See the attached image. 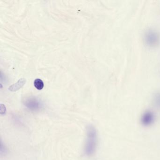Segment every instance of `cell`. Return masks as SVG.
<instances>
[{
    "label": "cell",
    "mask_w": 160,
    "mask_h": 160,
    "mask_svg": "<svg viewBox=\"0 0 160 160\" xmlns=\"http://www.w3.org/2000/svg\"><path fill=\"white\" fill-rule=\"evenodd\" d=\"M26 82V80L25 78H21L17 82V83L11 86L9 89L11 91H16L23 87Z\"/></svg>",
    "instance_id": "5b68a950"
},
{
    "label": "cell",
    "mask_w": 160,
    "mask_h": 160,
    "mask_svg": "<svg viewBox=\"0 0 160 160\" xmlns=\"http://www.w3.org/2000/svg\"><path fill=\"white\" fill-rule=\"evenodd\" d=\"M25 105L32 111H37L41 109V103L35 98L28 99L25 102Z\"/></svg>",
    "instance_id": "277c9868"
},
{
    "label": "cell",
    "mask_w": 160,
    "mask_h": 160,
    "mask_svg": "<svg viewBox=\"0 0 160 160\" xmlns=\"http://www.w3.org/2000/svg\"><path fill=\"white\" fill-rule=\"evenodd\" d=\"M87 138L85 147L86 155L91 156L95 152L98 143V136L96 129L92 125L87 127Z\"/></svg>",
    "instance_id": "6da1fadb"
},
{
    "label": "cell",
    "mask_w": 160,
    "mask_h": 160,
    "mask_svg": "<svg viewBox=\"0 0 160 160\" xmlns=\"http://www.w3.org/2000/svg\"><path fill=\"white\" fill-rule=\"evenodd\" d=\"M153 101L156 108L160 109V91L157 92L154 94Z\"/></svg>",
    "instance_id": "8992f818"
},
{
    "label": "cell",
    "mask_w": 160,
    "mask_h": 160,
    "mask_svg": "<svg viewBox=\"0 0 160 160\" xmlns=\"http://www.w3.org/2000/svg\"><path fill=\"white\" fill-rule=\"evenodd\" d=\"M156 115L153 111L148 110L142 114L140 118L141 124L145 127L151 126L156 121Z\"/></svg>",
    "instance_id": "3957f363"
},
{
    "label": "cell",
    "mask_w": 160,
    "mask_h": 160,
    "mask_svg": "<svg viewBox=\"0 0 160 160\" xmlns=\"http://www.w3.org/2000/svg\"><path fill=\"white\" fill-rule=\"evenodd\" d=\"M34 86L36 89L39 90H41L43 88V82L41 79L37 78V79H36L34 80Z\"/></svg>",
    "instance_id": "52a82bcc"
},
{
    "label": "cell",
    "mask_w": 160,
    "mask_h": 160,
    "mask_svg": "<svg viewBox=\"0 0 160 160\" xmlns=\"http://www.w3.org/2000/svg\"><path fill=\"white\" fill-rule=\"evenodd\" d=\"M144 41L147 45L154 47L159 44L160 35L159 32L153 29H149L145 31L144 34Z\"/></svg>",
    "instance_id": "7a4b0ae2"
},
{
    "label": "cell",
    "mask_w": 160,
    "mask_h": 160,
    "mask_svg": "<svg viewBox=\"0 0 160 160\" xmlns=\"http://www.w3.org/2000/svg\"><path fill=\"white\" fill-rule=\"evenodd\" d=\"M6 107L3 104L1 105V107H0V113L2 115L5 114L6 112Z\"/></svg>",
    "instance_id": "ba28073f"
}]
</instances>
